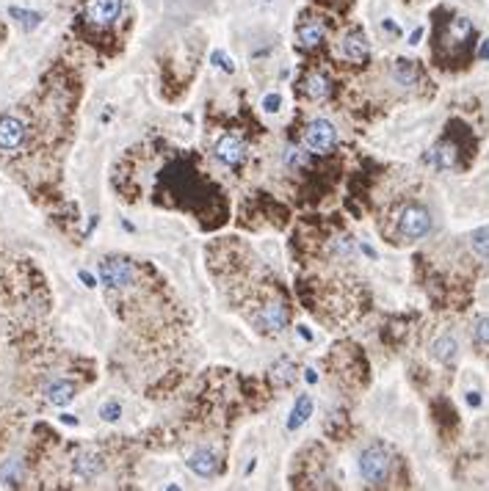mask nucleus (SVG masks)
<instances>
[{
	"mask_svg": "<svg viewBox=\"0 0 489 491\" xmlns=\"http://www.w3.org/2000/svg\"><path fill=\"white\" fill-rule=\"evenodd\" d=\"M343 56H346L348 61H357V64H365V61H368V56H371V42H368L365 31L354 28V31H348V33L343 36Z\"/></svg>",
	"mask_w": 489,
	"mask_h": 491,
	"instance_id": "0eeeda50",
	"label": "nucleus"
},
{
	"mask_svg": "<svg viewBox=\"0 0 489 491\" xmlns=\"http://www.w3.org/2000/svg\"><path fill=\"white\" fill-rule=\"evenodd\" d=\"M337 143V130L329 119H313L304 127V146L310 152H329Z\"/></svg>",
	"mask_w": 489,
	"mask_h": 491,
	"instance_id": "20e7f679",
	"label": "nucleus"
},
{
	"mask_svg": "<svg viewBox=\"0 0 489 491\" xmlns=\"http://www.w3.org/2000/svg\"><path fill=\"white\" fill-rule=\"evenodd\" d=\"M254 323H257L263 332H268V334H279V332L288 326V309H285L282 304L271 301V304H265V306L257 312Z\"/></svg>",
	"mask_w": 489,
	"mask_h": 491,
	"instance_id": "423d86ee",
	"label": "nucleus"
},
{
	"mask_svg": "<svg viewBox=\"0 0 489 491\" xmlns=\"http://www.w3.org/2000/svg\"><path fill=\"white\" fill-rule=\"evenodd\" d=\"M481 59H489V39L481 45Z\"/></svg>",
	"mask_w": 489,
	"mask_h": 491,
	"instance_id": "473e14b6",
	"label": "nucleus"
},
{
	"mask_svg": "<svg viewBox=\"0 0 489 491\" xmlns=\"http://www.w3.org/2000/svg\"><path fill=\"white\" fill-rule=\"evenodd\" d=\"M302 88H304V94H307L310 100H326V97L332 94V83H329V77H326L324 72H310V75H304Z\"/></svg>",
	"mask_w": 489,
	"mask_h": 491,
	"instance_id": "4468645a",
	"label": "nucleus"
},
{
	"mask_svg": "<svg viewBox=\"0 0 489 491\" xmlns=\"http://www.w3.org/2000/svg\"><path fill=\"white\" fill-rule=\"evenodd\" d=\"M75 384L72 381H67V378H56V381H50L47 387H45V398L53 403V406H67L72 398H75Z\"/></svg>",
	"mask_w": 489,
	"mask_h": 491,
	"instance_id": "ddd939ff",
	"label": "nucleus"
},
{
	"mask_svg": "<svg viewBox=\"0 0 489 491\" xmlns=\"http://www.w3.org/2000/svg\"><path fill=\"white\" fill-rule=\"evenodd\" d=\"M75 475L83 478V481H94L97 475H102V469H105V461H102V455L100 453H94V450H81L78 455H75Z\"/></svg>",
	"mask_w": 489,
	"mask_h": 491,
	"instance_id": "9d476101",
	"label": "nucleus"
},
{
	"mask_svg": "<svg viewBox=\"0 0 489 491\" xmlns=\"http://www.w3.org/2000/svg\"><path fill=\"white\" fill-rule=\"evenodd\" d=\"M467 403H470V406H479V395H476V392H470V395H467Z\"/></svg>",
	"mask_w": 489,
	"mask_h": 491,
	"instance_id": "7c9ffc66",
	"label": "nucleus"
},
{
	"mask_svg": "<svg viewBox=\"0 0 489 491\" xmlns=\"http://www.w3.org/2000/svg\"><path fill=\"white\" fill-rule=\"evenodd\" d=\"M326 36V25L324 20H304V22H299V28H296V39H299V45L302 47H318L321 42H324Z\"/></svg>",
	"mask_w": 489,
	"mask_h": 491,
	"instance_id": "9b49d317",
	"label": "nucleus"
},
{
	"mask_svg": "<svg viewBox=\"0 0 489 491\" xmlns=\"http://www.w3.org/2000/svg\"><path fill=\"white\" fill-rule=\"evenodd\" d=\"M25 141V125L14 116H3L0 119V149L11 152V149H20Z\"/></svg>",
	"mask_w": 489,
	"mask_h": 491,
	"instance_id": "1a4fd4ad",
	"label": "nucleus"
},
{
	"mask_svg": "<svg viewBox=\"0 0 489 491\" xmlns=\"http://www.w3.org/2000/svg\"><path fill=\"white\" fill-rule=\"evenodd\" d=\"M426 163H431L434 169H453L456 166V146L453 143H437L426 155Z\"/></svg>",
	"mask_w": 489,
	"mask_h": 491,
	"instance_id": "2eb2a0df",
	"label": "nucleus"
},
{
	"mask_svg": "<svg viewBox=\"0 0 489 491\" xmlns=\"http://www.w3.org/2000/svg\"><path fill=\"white\" fill-rule=\"evenodd\" d=\"M473 33V22L467 20V17H453V22H451V36L453 39H467Z\"/></svg>",
	"mask_w": 489,
	"mask_h": 491,
	"instance_id": "5701e85b",
	"label": "nucleus"
},
{
	"mask_svg": "<svg viewBox=\"0 0 489 491\" xmlns=\"http://www.w3.org/2000/svg\"><path fill=\"white\" fill-rule=\"evenodd\" d=\"M285 163H288V169H302L307 163V157H304V152L299 146H288L285 149Z\"/></svg>",
	"mask_w": 489,
	"mask_h": 491,
	"instance_id": "393cba45",
	"label": "nucleus"
},
{
	"mask_svg": "<svg viewBox=\"0 0 489 491\" xmlns=\"http://www.w3.org/2000/svg\"><path fill=\"white\" fill-rule=\"evenodd\" d=\"M279 105H282V97H279V94H268V97L263 100V108H265L268 114H277Z\"/></svg>",
	"mask_w": 489,
	"mask_h": 491,
	"instance_id": "bb28decb",
	"label": "nucleus"
},
{
	"mask_svg": "<svg viewBox=\"0 0 489 491\" xmlns=\"http://www.w3.org/2000/svg\"><path fill=\"white\" fill-rule=\"evenodd\" d=\"M188 469L199 478H216L219 475V458L216 453L210 450H196L191 458H188Z\"/></svg>",
	"mask_w": 489,
	"mask_h": 491,
	"instance_id": "f8f14e48",
	"label": "nucleus"
},
{
	"mask_svg": "<svg viewBox=\"0 0 489 491\" xmlns=\"http://www.w3.org/2000/svg\"><path fill=\"white\" fill-rule=\"evenodd\" d=\"M398 232L407 240H423L431 232V212L423 205H407L398 215Z\"/></svg>",
	"mask_w": 489,
	"mask_h": 491,
	"instance_id": "7ed1b4c3",
	"label": "nucleus"
},
{
	"mask_svg": "<svg viewBox=\"0 0 489 491\" xmlns=\"http://www.w3.org/2000/svg\"><path fill=\"white\" fill-rule=\"evenodd\" d=\"M470 249L476 251V257L489 260V226H481L470 235Z\"/></svg>",
	"mask_w": 489,
	"mask_h": 491,
	"instance_id": "6ab92c4d",
	"label": "nucleus"
},
{
	"mask_svg": "<svg viewBox=\"0 0 489 491\" xmlns=\"http://www.w3.org/2000/svg\"><path fill=\"white\" fill-rule=\"evenodd\" d=\"M456 351H459V345H456V340H453V337H448V334L431 343V356H434V359H440V361H445V364L456 359Z\"/></svg>",
	"mask_w": 489,
	"mask_h": 491,
	"instance_id": "a211bd4d",
	"label": "nucleus"
},
{
	"mask_svg": "<svg viewBox=\"0 0 489 491\" xmlns=\"http://www.w3.org/2000/svg\"><path fill=\"white\" fill-rule=\"evenodd\" d=\"M310 417H313V400H310V395H299L290 409V417H288V430L302 428Z\"/></svg>",
	"mask_w": 489,
	"mask_h": 491,
	"instance_id": "dca6fc26",
	"label": "nucleus"
},
{
	"mask_svg": "<svg viewBox=\"0 0 489 491\" xmlns=\"http://www.w3.org/2000/svg\"><path fill=\"white\" fill-rule=\"evenodd\" d=\"M8 14H11V17H14V20L25 28V31H33V28L42 22V14H39V11H25V8L11 6V8H8Z\"/></svg>",
	"mask_w": 489,
	"mask_h": 491,
	"instance_id": "aec40b11",
	"label": "nucleus"
},
{
	"mask_svg": "<svg viewBox=\"0 0 489 491\" xmlns=\"http://www.w3.org/2000/svg\"><path fill=\"white\" fill-rule=\"evenodd\" d=\"M100 414H102V420L116 422L119 420V414H122V409H119V403H114V400H111V403H105V406H102V412H100Z\"/></svg>",
	"mask_w": 489,
	"mask_h": 491,
	"instance_id": "a878e982",
	"label": "nucleus"
},
{
	"mask_svg": "<svg viewBox=\"0 0 489 491\" xmlns=\"http://www.w3.org/2000/svg\"><path fill=\"white\" fill-rule=\"evenodd\" d=\"M216 157L224 166L235 169V166H241L246 160V143L238 136H224V139L216 143Z\"/></svg>",
	"mask_w": 489,
	"mask_h": 491,
	"instance_id": "6e6552de",
	"label": "nucleus"
},
{
	"mask_svg": "<svg viewBox=\"0 0 489 491\" xmlns=\"http://www.w3.org/2000/svg\"><path fill=\"white\" fill-rule=\"evenodd\" d=\"M390 469H393V455L387 447L382 444H371L362 450L359 455V475L365 483L371 486H385L387 478H390Z\"/></svg>",
	"mask_w": 489,
	"mask_h": 491,
	"instance_id": "f257e3e1",
	"label": "nucleus"
},
{
	"mask_svg": "<svg viewBox=\"0 0 489 491\" xmlns=\"http://www.w3.org/2000/svg\"><path fill=\"white\" fill-rule=\"evenodd\" d=\"M119 14H122V0H83V17L97 28L114 25Z\"/></svg>",
	"mask_w": 489,
	"mask_h": 491,
	"instance_id": "39448f33",
	"label": "nucleus"
},
{
	"mask_svg": "<svg viewBox=\"0 0 489 491\" xmlns=\"http://www.w3.org/2000/svg\"><path fill=\"white\" fill-rule=\"evenodd\" d=\"M393 77H396L398 86H407V88L420 83V72H417V67H414L412 61H407V59H398V61L393 64Z\"/></svg>",
	"mask_w": 489,
	"mask_h": 491,
	"instance_id": "f3484780",
	"label": "nucleus"
},
{
	"mask_svg": "<svg viewBox=\"0 0 489 491\" xmlns=\"http://www.w3.org/2000/svg\"><path fill=\"white\" fill-rule=\"evenodd\" d=\"M420 36H423V28L412 31V36H409V45H417V42H420Z\"/></svg>",
	"mask_w": 489,
	"mask_h": 491,
	"instance_id": "c756f323",
	"label": "nucleus"
},
{
	"mask_svg": "<svg viewBox=\"0 0 489 491\" xmlns=\"http://www.w3.org/2000/svg\"><path fill=\"white\" fill-rule=\"evenodd\" d=\"M100 281L108 290H127L136 281V268L125 257H108L100 263Z\"/></svg>",
	"mask_w": 489,
	"mask_h": 491,
	"instance_id": "f03ea898",
	"label": "nucleus"
},
{
	"mask_svg": "<svg viewBox=\"0 0 489 491\" xmlns=\"http://www.w3.org/2000/svg\"><path fill=\"white\" fill-rule=\"evenodd\" d=\"M473 340H476L479 345H489V315L479 318V320L473 323Z\"/></svg>",
	"mask_w": 489,
	"mask_h": 491,
	"instance_id": "b1692460",
	"label": "nucleus"
},
{
	"mask_svg": "<svg viewBox=\"0 0 489 491\" xmlns=\"http://www.w3.org/2000/svg\"><path fill=\"white\" fill-rule=\"evenodd\" d=\"M271 375H274V381H277L279 387H285V384H290V381L296 378V367H293V361H288V359H279V361L274 364Z\"/></svg>",
	"mask_w": 489,
	"mask_h": 491,
	"instance_id": "412c9836",
	"label": "nucleus"
},
{
	"mask_svg": "<svg viewBox=\"0 0 489 491\" xmlns=\"http://www.w3.org/2000/svg\"><path fill=\"white\" fill-rule=\"evenodd\" d=\"M20 478H22L20 461H8V464L0 467V481H3L6 486H20Z\"/></svg>",
	"mask_w": 489,
	"mask_h": 491,
	"instance_id": "4be33fe9",
	"label": "nucleus"
},
{
	"mask_svg": "<svg viewBox=\"0 0 489 491\" xmlns=\"http://www.w3.org/2000/svg\"><path fill=\"white\" fill-rule=\"evenodd\" d=\"M61 420L67 422V425H78V417H72V414H64V417H61Z\"/></svg>",
	"mask_w": 489,
	"mask_h": 491,
	"instance_id": "2f4dec72",
	"label": "nucleus"
},
{
	"mask_svg": "<svg viewBox=\"0 0 489 491\" xmlns=\"http://www.w3.org/2000/svg\"><path fill=\"white\" fill-rule=\"evenodd\" d=\"M81 281L86 284V287H97V279H94L91 274H86V271H81Z\"/></svg>",
	"mask_w": 489,
	"mask_h": 491,
	"instance_id": "c85d7f7f",
	"label": "nucleus"
},
{
	"mask_svg": "<svg viewBox=\"0 0 489 491\" xmlns=\"http://www.w3.org/2000/svg\"><path fill=\"white\" fill-rule=\"evenodd\" d=\"M210 61H213V64H216V67H222V70L233 72V59H230V61H227V56H224V53H222V50H216V53H213V56H210Z\"/></svg>",
	"mask_w": 489,
	"mask_h": 491,
	"instance_id": "cd10ccee",
	"label": "nucleus"
}]
</instances>
